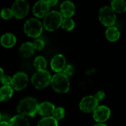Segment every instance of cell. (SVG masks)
Listing matches in <instances>:
<instances>
[{
	"label": "cell",
	"mask_w": 126,
	"mask_h": 126,
	"mask_svg": "<svg viewBox=\"0 0 126 126\" xmlns=\"http://www.w3.org/2000/svg\"><path fill=\"white\" fill-rule=\"evenodd\" d=\"M38 103L37 100L30 97H25L22 99L17 106L16 110L18 114L23 116L35 117L36 113H38Z\"/></svg>",
	"instance_id": "cell-1"
},
{
	"label": "cell",
	"mask_w": 126,
	"mask_h": 126,
	"mask_svg": "<svg viewBox=\"0 0 126 126\" xmlns=\"http://www.w3.org/2000/svg\"><path fill=\"white\" fill-rule=\"evenodd\" d=\"M63 19V16L59 12L56 10H52L44 17L43 24L44 28L47 31L52 32L57 30L58 28H59V27L61 26Z\"/></svg>",
	"instance_id": "cell-2"
},
{
	"label": "cell",
	"mask_w": 126,
	"mask_h": 126,
	"mask_svg": "<svg viewBox=\"0 0 126 126\" xmlns=\"http://www.w3.org/2000/svg\"><path fill=\"white\" fill-rule=\"evenodd\" d=\"M52 78L50 73L45 70L37 71L33 74L31 78V82L33 86L37 89H42L46 88L51 83Z\"/></svg>",
	"instance_id": "cell-3"
},
{
	"label": "cell",
	"mask_w": 126,
	"mask_h": 126,
	"mask_svg": "<svg viewBox=\"0 0 126 126\" xmlns=\"http://www.w3.org/2000/svg\"><path fill=\"white\" fill-rule=\"evenodd\" d=\"M52 89L58 93H66L69 90V78L63 72L53 75L51 80Z\"/></svg>",
	"instance_id": "cell-4"
},
{
	"label": "cell",
	"mask_w": 126,
	"mask_h": 126,
	"mask_svg": "<svg viewBox=\"0 0 126 126\" xmlns=\"http://www.w3.org/2000/svg\"><path fill=\"white\" fill-rule=\"evenodd\" d=\"M24 30L27 36L31 38H38L42 33L43 25L38 19L32 18L25 22L24 25Z\"/></svg>",
	"instance_id": "cell-5"
},
{
	"label": "cell",
	"mask_w": 126,
	"mask_h": 126,
	"mask_svg": "<svg viewBox=\"0 0 126 126\" xmlns=\"http://www.w3.org/2000/svg\"><path fill=\"white\" fill-rule=\"evenodd\" d=\"M99 20L104 26L111 27L116 23L117 16L111 7L104 6L100 10Z\"/></svg>",
	"instance_id": "cell-6"
},
{
	"label": "cell",
	"mask_w": 126,
	"mask_h": 126,
	"mask_svg": "<svg viewBox=\"0 0 126 126\" xmlns=\"http://www.w3.org/2000/svg\"><path fill=\"white\" fill-rule=\"evenodd\" d=\"M29 4L25 0H16L12 6L13 16L16 18L21 19L24 18L29 12Z\"/></svg>",
	"instance_id": "cell-7"
},
{
	"label": "cell",
	"mask_w": 126,
	"mask_h": 126,
	"mask_svg": "<svg viewBox=\"0 0 126 126\" xmlns=\"http://www.w3.org/2000/svg\"><path fill=\"white\" fill-rule=\"evenodd\" d=\"M98 103L99 102L94 96H86L81 100L79 107L80 109L85 113L94 112V111L98 107Z\"/></svg>",
	"instance_id": "cell-8"
},
{
	"label": "cell",
	"mask_w": 126,
	"mask_h": 126,
	"mask_svg": "<svg viewBox=\"0 0 126 126\" xmlns=\"http://www.w3.org/2000/svg\"><path fill=\"white\" fill-rule=\"evenodd\" d=\"M28 76L26 73L19 72L16 73L13 77L12 80V88L16 91H21L24 89L28 83Z\"/></svg>",
	"instance_id": "cell-9"
},
{
	"label": "cell",
	"mask_w": 126,
	"mask_h": 126,
	"mask_svg": "<svg viewBox=\"0 0 126 126\" xmlns=\"http://www.w3.org/2000/svg\"><path fill=\"white\" fill-rule=\"evenodd\" d=\"M111 115V110L106 106H98L93 112V118L98 123H103L109 120Z\"/></svg>",
	"instance_id": "cell-10"
},
{
	"label": "cell",
	"mask_w": 126,
	"mask_h": 126,
	"mask_svg": "<svg viewBox=\"0 0 126 126\" xmlns=\"http://www.w3.org/2000/svg\"><path fill=\"white\" fill-rule=\"evenodd\" d=\"M49 6L47 4V1L41 0L37 1L33 7H32V12L33 14L37 18H44L45 17L49 12Z\"/></svg>",
	"instance_id": "cell-11"
},
{
	"label": "cell",
	"mask_w": 126,
	"mask_h": 126,
	"mask_svg": "<svg viewBox=\"0 0 126 126\" xmlns=\"http://www.w3.org/2000/svg\"><path fill=\"white\" fill-rule=\"evenodd\" d=\"M50 65H51L52 69L54 72L57 73H61V72L63 71V69L66 66V58L61 54L56 55L52 58Z\"/></svg>",
	"instance_id": "cell-12"
},
{
	"label": "cell",
	"mask_w": 126,
	"mask_h": 126,
	"mask_svg": "<svg viewBox=\"0 0 126 126\" xmlns=\"http://www.w3.org/2000/svg\"><path fill=\"white\" fill-rule=\"evenodd\" d=\"M75 12V6L70 1H65L60 6V13L64 18H71Z\"/></svg>",
	"instance_id": "cell-13"
},
{
	"label": "cell",
	"mask_w": 126,
	"mask_h": 126,
	"mask_svg": "<svg viewBox=\"0 0 126 126\" xmlns=\"http://www.w3.org/2000/svg\"><path fill=\"white\" fill-rule=\"evenodd\" d=\"M55 108V106L50 102H43L38 105V114L45 117H49V115L52 114Z\"/></svg>",
	"instance_id": "cell-14"
},
{
	"label": "cell",
	"mask_w": 126,
	"mask_h": 126,
	"mask_svg": "<svg viewBox=\"0 0 126 126\" xmlns=\"http://www.w3.org/2000/svg\"><path fill=\"white\" fill-rule=\"evenodd\" d=\"M1 44L5 48H11L16 43V38L12 33H5L1 37Z\"/></svg>",
	"instance_id": "cell-15"
},
{
	"label": "cell",
	"mask_w": 126,
	"mask_h": 126,
	"mask_svg": "<svg viewBox=\"0 0 126 126\" xmlns=\"http://www.w3.org/2000/svg\"><path fill=\"white\" fill-rule=\"evenodd\" d=\"M9 126H30L28 119L23 115H16L9 121Z\"/></svg>",
	"instance_id": "cell-16"
},
{
	"label": "cell",
	"mask_w": 126,
	"mask_h": 126,
	"mask_svg": "<svg viewBox=\"0 0 126 126\" xmlns=\"http://www.w3.org/2000/svg\"><path fill=\"white\" fill-rule=\"evenodd\" d=\"M34 47L32 43L25 42L21 44L19 49V53L23 58H29L32 56L34 53Z\"/></svg>",
	"instance_id": "cell-17"
},
{
	"label": "cell",
	"mask_w": 126,
	"mask_h": 126,
	"mask_svg": "<svg viewBox=\"0 0 126 126\" xmlns=\"http://www.w3.org/2000/svg\"><path fill=\"white\" fill-rule=\"evenodd\" d=\"M120 36V32L116 27H109L106 31V38L111 42L117 41Z\"/></svg>",
	"instance_id": "cell-18"
},
{
	"label": "cell",
	"mask_w": 126,
	"mask_h": 126,
	"mask_svg": "<svg viewBox=\"0 0 126 126\" xmlns=\"http://www.w3.org/2000/svg\"><path fill=\"white\" fill-rule=\"evenodd\" d=\"M13 89L10 86H3L0 89V100L4 102L10 100L13 94Z\"/></svg>",
	"instance_id": "cell-19"
},
{
	"label": "cell",
	"mask_w": 126,
	"mask_h": 126,
	"mask_svg": "<svg viewBox=\"0 0 126 126\" xmlns=\"http://www.w3.org/2000/svg\"><path fill=\"white\" fill-rule=\"evenodd\" d=\"M111 7L115 13H124L126 11V1L124 0L112 1L111 2Z\"/></svg>",
	"instance_id": "cell-20"
},
{
	"label": "cell",
	"mask_w": 126,
	"mask_h": 126,
	"mask_svg": "<svg viewBox=\"0 0 126 126\" xmlns=\"http://www.w3.org/2000/svg\"><path fill=\"white\" fill-rule=\"evenodd\" d=\"M38 126H58V120L53 117H45L39 120Z\"/></svg>",
	"instance_id": "cell-21"
},
{
	"label": "cell",
	"mask_w": 126,
	"mask_h": 126,
	"mask_svg": "<svg viewBox=\"0 0 126 126\" xmlns=\"http://www.w3.org/2000/svg\"><path fill=\"white\" fill-rule=\"evenodd\" d=\"M34 66L38 71L45 70L47 67V61L43 56H38L34 61Z\"/></svg>",
	"instance_id": "cell-22"
},
{
	"label": "cell",
	"mask_w": 126,
	"mask_h": 126,
	"mask_svg": "<svg viewBox=\"0 0 126 126\" xmlns=\"http://www.w3.org/2000/svg\"><path fill=\"white\" fill-rule=\"evenodd\" d=\"M61 27L63 29H64V30H66L67 31H71L75 27V21L71 18H63V21H62Z\"/></svg>",
	"instance_id": "cell-23"
},
{
	"label": "cell",
	"mask_w": 126,
	"mask_h": 126,
	"mask_svg": "<svg viewBox=\"0 0 126 126\" xmlns=\"http://www.w3.org/2000/svg\"><path fill=\"white\" fill-rule=\"evenodd\" d=\"M65 116V109L62 107H58L55 108L53 114H52V117L58 121L61 120Z\"/></svg>",
	"instance_id": "cell-24"
},
{
	"label": "cell",
	"mask_w": 126,
	"mask_h": 126,
	"mask_svg": "<svg viewBox=\"0 0 126 126\" xmlns=\"http://www.w3.org/2000/svg\"><path fill=\"white\" fill-rule=\"evenodd\" d=\"M1 16L3 19L8 20L13 16V13L12 9L10 8H3L1 11Z\"/></svg>",
	"instance_id": "cell-25"
},
{
	"label": "cell",
	"mask_w": 126,
	"mask_h": 126,
	"mask_svg": "<svg viewBox=\"0 0 126 126\" xmlns=\"http://www.w3.org/2000/svg\"><path fill=\"white\" fill-rule=\"evenodd\" d=\"M34 49L35 50H41L44 47V41L41 39H36L34 41V42L32 43Z\"/></svg>",
	"instance_id": "cell-26"
},
{
	"label": "cell",
	"mask_w": 126,
	"mask_h": 126,
	"mask_svg": "<svg viewBox=\"0 0 126 126\" xmlns=\"http://www.w3.org/2000/svg\"><path fill=\"white\" fill-rule=\"evenodd\" d=\"M74 72H75L74 67L72 65L69 64V65H66V66L65 67V69L63 71V73L69 78L74 74Z\"/></svg>",
	"instance_id": "cell-27"
},
{
	"label": "cell",
	"mask_w": 126,
	"mask_h": 126,
	"mask_svg": "<svg viewBox=\"0 0 126 126\" xmlns=\"http://www.w3.org/2000/svg\"><path fill=\"white\" fill-rule=\"evenodd\" d=\"M12 80L13 78H11L8 75H5L1 78V82L3 84V86H10L12 84Z\"/></svg>",
	"instance_id": "cell-28"
},
{
	"label": "cell",
	"mask_w": 126,
	"mask_h": 126,
	"mask_svg": "<svg viewBox=\"0 0 126 126\" xmlns=\"http://www.w3.org/2000/svg\"><path fill=\"white\" fill-rule=\"evenodd\" d=\"M94 97L97 100L98 102H100L106 97V94H105V92L103 91H99L98 92L96 93Z\"/></svg>",
	"instance_id": "cell-29"
},
{
	"label": "cell",
	"mask_w": 126,
	"mask_h": 126,
	"mask_svg": "<svg viewBox=\"0 0 126 126\" xmlns=\"http://www.w3.org/2000/svg\"><path fill=\"white\" fill-rule=\"evenodd\" d=\"M47 4H49V7H53L55 4H57L58 1L57 0H48V1H47Z\"/></svg>",
	"instance_id": "cell-30"
},
{
	"label": "cell",
	"mask_w": 126,
	"mask_h": 126,
	"mask_svg": "<svg viewBox=\"0 0 126 126\" xmlns=\"http://www.w3.org/2000/svg\"><path fill=\"white\" fill-rule=\"evenodd\" d=\"M0 126H9V123L6 121H1Z\"/></svg>",
	"instance_id": "cell-31"
},
{
	"label": "cell",
	"mask_w": 126,
	"mask_h": 126,
	"mask_svg": "<svg viewBox=\"0 0 126 126\" xmlns=\"http://www.w3.org/2000/svg\"><path fill=\"white\" fill-rule=\"evenodd\" d=\"M0 72H1V77H0V79H1V78L4 77V71L2 69H0Z\"/></svg>",
	"instance_id": "cell-32"
},
{
	"label": "cell",
	"mask_w": 126,
	"mask_h": 126,
	"mask_svg": "<svg viewBox=\"0 0 126 126\" xmlns=\"http://www.w3.org/2000/svg\"><path fill=\"white\" fill-rule=\"evenodd\" d=\"M94 126H107L106 124H104V123H97V124H96V125H94Z\"/></svg>",
	"instance_id": "cell-33"
}]
</instances>
